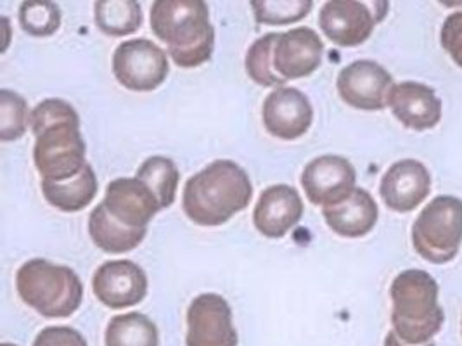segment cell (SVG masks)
Listing matches in <instances>:
<instances>
[{
  "label": "cell",
  "instance_id": "1",
  "mask_svg": "<svg viewBox=\"0 0 462 346\" xmlns=\"http://www.w3.org/2000/svg\"><path fill=\"white\" fill-rule=\"evenodd\" d=\"M253 186L248 173L231 159H217L184 186L182 208L201 227H217L248 208Z\"/></svg>",
  "mask_w": 462,
  "mask_h": 346
},
{
  "label": "cell",
  "instance_id": "2",
  "mask_svg": "<svg viewBox=\"0 0 462 346\" xmlns=\"http://www.w3.org/2000/svg\"><path fill=\"white\" fill-rule=\"evenodd\" d=\"M151 28L169 45V56L180 68L210 61L215 30L210 9L203 0H158L151 7Z\"/></svg>",
  "mask_w": 462,
  "mask_h": 346
},
{
  "label": "cell",
  "instance_id": "3",
  "mask_svg": "<svg viewBox=\"0 0 462 346\" xmlns=\"http://www.w3.org/2000/svg\"><path fill=\"white\" fill-rule=\"evenodd\" d=\"M439 282L428 272L403 270L392 282V324L402 341L428 345L440 332L445 321L439 303Z\"/></svg>",
  "mask_w": 462,
  "mask_h": 346
},
{
  "label": "cell",
  "instance_id": "4",
  "mask_svg": "<svg viewBox=\"0 0 462 346\" xmlns=\"http://www.w3.org/2000/svg\"><path fill=\"white\" fill-rule=\"evenodd\" d=\"M20 298L47 319L73 315L84 300V284L69 267L49 260L24 261L16 272Z\"/></svg>",
  "mask_w": 462,
  "mask_h": 346
},
{
  "label": "cell",
  "instance_id": "5",
  "mask_svg": "<svg viewBox=\"0 0 462 346\" xmlns=\"http://www.w3.org/2000/svg\"><path fill=\"white\" fill-rule=\"evenodd\" d=\"M412 244L422 259L448 263L462 244V201L456 196H439L422 208L412 225Z\"/></svg>",
  "mask_w": 462,
  "mask_h": 346
},
{
  "label": "cell",
  "instance_id": "6",
  "mask_svg": "<svg viewBox=\"0 0 462 346\" xmlns=\"http://www.w3.org/2000/svg\"><path fill=\"white\" fill-rule=\"evenodd\" d=\"M84 137L80 123H60L37 135L33 161L43 180H66L84 170Z\"/></svg>",
  "mask_w": 462,
  "mask_h": 346
},
{
  "label": "cell",
  "instance_id": "7",
  "mask_svg": "<svg viewBox=\"0 0 462 346\" xmlns=\"http://www.w3.org/2000/svg\"><path fill=\"white\" fill-rule=\"evenodd\" d=\"M167 52L147 39L122 42L113 54V73L122 86L134 92H151L169 77Z\"/></svg>",
  "mask_w": 462,
  "mask_h": 346
},
{
  "label": "cell",
  "instance_id": "8",
  "mask_svg": "<svg viewBox=\"0 0 462 346\" xmlns=\"http://www.w3.org/2000/svg\"><path fill=\"white\" fill-rule=\"evenodd\" d=\"M337 86L341 99L348 106L362 111H379L388 106L395 82L384 66L371 59H360L339 71Z\"/></svg>",
  "mask_w": 462,
  "mask_h": 346
},
{
  "label": "cell",
  "instance_id": "9",
  "mask_svg": "<svg viewBox=\"0 0 462 346\" xmlns=\"http://www.w3.org/2000/svg\"><path fill=\"white\" fill-rule=\"evenodd\" d=\"M357 172L354 165L337 154L312 159L301 173V186L309 201L317 206H335L348 199L357 189Z\"/></svg>",
  "mask_w": 462,
  "mask_h": 346
},
{
  "label": "cell",
  "instance_id": "10",
  "mask_svg": "<svg viewBox=\"0 0 462 346\" xmlns=\"http://www.w3.org/2000/svg\"><path fill=\"white\" fill-rule=\"evenodd\" d=\"M188 346H237L231 305L220 295L205 293L188 310Z\"/></svg>",
  "mask_w": 462,
  "mask_h": 346
},
{
  "label": "cell",
  "instance_id": "11",
  "mask_svg": "<svg viewBox=\"0 0 462 346\" xmlns=\"http://www.w3.org/2000/svg\"><path fill=\"white\" fill-rule=\"evenodd\" d=\"M92 289L107 308L134 306L146 298V272L132 260L106 261L94 274Z\"/></svg>",
  "mask_w": 462,
  "mask_h": 346
},
{
  "label": "cell",
  "instance_id": "12",
  "mask_svg": "<svg viewBox=\"0 0 462 346\" xmlns=\"http://www.w3.org/2000/svg\"><path fill=\"white\" fill-rule=\"evenodd\" d=\"M263 127L282 141H296L305 135L314 120V108L309 97L294 86L273 90L262 109Z\"/></svg>",
  "mask_w": 462,
  "mask_h": 346
},
{
  "label": "cell",
  "instance_id": "13",
  "mask_svg": "<svg viewBox=\"0 0 462 346\" xmlns=\"http://www.w3.org/2000/svg\"><path fill=\"white\" fill-rule=\"evenodd\" d=\"M378 18L371 4L357 0H329L322 5L319 26L324 35L339 47H357L365 42Z\"/></svg>",
  "mask_w": 462,
  "mask_h": 346
},
{
  "label": "cell",
  "instance_id": "14",
  "mask_svg": "<svg viewBox=\"0 0 462 346\" xmlns=\"http://www.w3.org/2000/svg\"><path fill=\"white\" fill-rule=\"evenodd\" d=\"M431 191V175L418 159H400L381 178L379 195L384 205L397 212L416 210Z\"/></svg>",
  "mask_w": 462,
  "mask_h": 346
},
{
  "label": "cell",
  "instance_id": "15",
  "mask_svg": "<svg viewBox=\"0 0 462 346\" xmlns=\"http://www.w3.org/2000/svg\"><path fill=\"white\" fill-rule=\"evenodd\" d=\"M324 42L312 28H293L279 33L273 45V68L284 80L310 77L322 63Z\"/></svg>",
  "mask_w": 462,
  "mask_h": 346
},
{
  "label": "cell",
  "instance_id": "16",
  "mask_svg": "<svg viewBox=\"0 0 462 346\" xmlns=\"http://www.w3.org/2000/svg\"><path fill=\"white\" fill-rule=\"evenodd\" d=\"M103 203L111 215L132 229H147L149 222L162 212L158 197L137 177L111 180Z\"/></svg>",
  "mask_w": 462,
  "mask_h": 346
},
{
  "label": "cell",
  "instance_id": "17",
  "mask_svg": "<svg viewBox=\"0 0 462 346\" xmlns=\"http://www.w3.org/2000/svg\"><path fill=\"white\" fill-rule=\"evenodd\" d=\"M301 216V196L291 186L277 184L267 187L258 197L253 212V223L265 238L281 239L293 229Z\"/></svg>",
  "mask_w": 462,
  "mask_h": 346
},
{
  "label": "cell",
  "instance_id": "18",
  "mask_svg": "<svg viewBox=\"0 0 462 346\" xmlns=\"http://www.w3.org/2000/svg\"><path fill=\"white\" fill-rule=\"evenodd\" d=\"M388 106L407 129L424 132L435 129L441 120V101L431 86L402 82L392 88Z\"/></svg>",
  "mask_w": 462,
  "mask_h": 346
},
{
  "label": "cell",
  "instance_id": "19",
  "mask_svg": "<svg viewBox=\"0 0 462 346\" xmlns=\"http://www.w3.org/2000/svg\"><path fill=\"white\" fill-rule=\"evenodd\" d=\"M322 215L337 236L357 239L364 238L374 229L379 210L374 197L365 189L357 187L343 203L324 208Z\"/></svg>",
  "mask_w": 462,
  "mask_h": 346
},
{
  "label": "cell",
  "instance_id": "20",
  "mask_svg": "<svg viewBox=\"0 0 462 346\" xmlns=\"http://www.w3.org/2000/svg\"><path fill=\"white\" fill-rule=\"evenodd\" d=\"M88 234L105 253L120 255L135 250L146 238L147 229L126 227L106 210L105 203H99L88 216Z\"/></svg>",
  "mask_w": 462,
  "mask_h": 346
},
{
  "label": "cell",
  "instance_id": "21",
  "mask_svg": "<svg viewBox=\"0 0 462 346\" xmlns=\"http://www.w3.org/2000/svg\"><path fill=\"white\" fill-rule=\"evenodd\" d=\"M97 177L88 163L73 178L42 180L43 197L64 214H77L87 208L97 195Z\"/></svg>",
  "mask_w": 462,
  "mask_h": 346
},
{
  "label": "cell",
  "instance_id": "22",
  "mask_svg": "<svg viewBox=\"0 0 462 346\" xmlns=\"http://www.w3.org/2000/svg\"><path fill=\"white\" fill-rule=\"evenodd\" d=\"M106 346H158L160 334L156 324L139 312L116 315L106 327Z\"/></svg>",
  "mask_w": 462,
  "mask_h": 346
},
{
  "label": "cell",
  "instance_id": "23",
  "mask_svg": "<svg viewBox=\"0 0 462 346\" xmlns=\"http://www.w3.org/2000/svg\"><path fill=\"white\" fill-rule=\"evenodd\" d=\"M94 22L109 37H125L143 24V9L134 0H101L94 5Z\"/></svg>",
  "mask_w": 462,
  "mask_h": 346
},
{
  "label": "cell",
  "instance_id": "24",
  "mask_svg": "<svg viewBox=\"0 0 462 346\" xmlns=\"http://www.w3.org/2000/svg\"><path fill=\"white\" fill-rule=\"evenodd\" d=\"M147 187L158 197L162 210L169 208L175 201L179 187V168L177 165L165 156H151L139 167L137 175Z\"/></svg>",
  "mask_w": 462,
  "mask_h": 346
},
{
  "label": "cell",
  "instance_id": "25",
  "mask_svg": "<svg viewBox=\"0 0 462 346\" xmlns=\"http://www.w3.org/2000/svg\"><path fill=\"white\" fill-rule=\"evenodd\" d=\"M279 39V33H265L253 42L246 54V73L254 84L262 86H284L288 80L277 75L273 68V45Z\"/></svg>",
  "mask_w": 462,
  "mask_h": 346
},
{
  "label": "cell",
  "instance_id": "26",
  "mask_svg": "<svg viewBox=\"0 0 462 346\" xmlns=\"http://www.w3.org/2000/svg\"><path fill=\"white\" fill-rule=\"evenodd\" d=\"M310 0H253L254 20L260 24H291L309 16Z\"/></svg>",
  "mask_w": 462,
  "mask_h": 346
},
{
  "label": "cell",
  "instance_id": "27",
  "mask_svg": "<svg viewBox=\"0 0 462 346\" xmlns=\"http://www.w3.org/2000/svg\"><path fill=\"white\" fill-rule=\"evenodd\" d=\"M30 114L24 97L2 88L0 90V141L11 142L22 139L28 127Z\"/></svg>",
  "mask_w": 462,
  "mask_h": 346
},
{
  "label": "cell",
  "instance_id": "28",
  "mask_svg": "<svg viewBox=\"0 0 462 346\" xmlns=\"http://www.w3.org/2000/svg\"><path fill=\"white\" fill-rule=\"evenodd\" d=\"M20 24L28 35L51 37L61 26V9L54 2H23Z\"/></svg>",
  "mask_w": 462,
  "mask_h": 346
},
{
  "label": "cell",
  "instance_id": "29",
  "mask_svg": "<svg viewBox=\"0 0 462 346\" xmlns=\"http://www.w3.org/2000/svg\"><path fill=\"white\" fill-rule=\"evenodd\" d=\"M60 123H80L79 113L61 99H45L30 113V125L35 137L43 130Z\"/></svg>",
  "mask_w": 462,
  "mask_h": 346
},
{
  "label": "cell",
  "instance_id": "30",
  "mask_svg": "<svg viewBox=\"0 0 462 346\" xmlns=\"http://www.w3.org/2000/svg\"><path fill=\"white\" fill-rule=\"evenodd\" d=\"M440 41L450 59L462 68V11L447 16L441 26Z\"/></svg>",
  "mask_w": 462,
  "mask_h": 346
},
{
  "label": "cell",
  "instance_id": "31",
  "mask_svg": "<svg viewBox=\"0 0 462 346\" xmlns=\"http://www.w3.org/2000/svg\"><path fill=\"white\" fill-rule=\"evenodd\" d=\"M33 346H87V341L77 329L54 325L42 329L37 334Z\"/></svg>",
  "mask_w": 462,
  "mask_h": 346
},
{
  "label": "cell",
  "instance_id": "32",
  "mask_svg": "<svg viewBox=\"0 0 462 346\" xmlns=\"http://www.w3.org/2000/svg\"><path fill=\"white\" fill-rule=\"evenodd\" d=\"M384 346H435L433 343H428V345H409V343H405V341H402L399 336H397V332L395 331H390L388 334H386V338H384Z\"/></svg>",
  "mask_w": 462,
  "mask_h": 346
},
{
  "label": "cell",
  "instance_id": "33",
  "mask_svg": "<svg viewBox=\"0 0 462 346\" xmlns=\"http://www.w3.org/2000/svg\"><path fill=\"white\" fill-rule=\"evenodd\" d=\"M0 346H18V345H11V343H2Z\"/></svg>",
  "mask_w": 462,
  "mask_h": 346
}]
</instances>
